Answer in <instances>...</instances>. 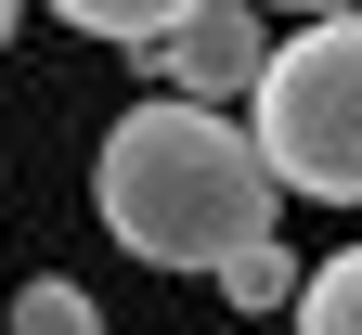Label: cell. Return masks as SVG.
Instances as JSON below:
<instances>
[{"instance_id": "4", "label": "cell", "mask_w": 362, "mask_h": 335, "mask_svg": "<svg viewBox=\"0 0 362 335\" xmlns=\"http://www.w3.org/2000/svg\"><path fill=\"white\" fill-rule=\"evenodd\" d=\"M285 322H298V335H362V245H337L324 271H298Z\"/></svg>"}, {"instance_id": "8", "label": "cell", "mask_w": 362, "mask_h": 335, "mask_svg": "<svg viewBox=\"0 0 362 335\" xmlns=\"http://www.w3.org/2000/svg\"><path fill=\"white\" fill-rule=\"evenodd\" d=\"M0 52H13V0H0Z\"/></svg>"}, {"instance_id": "2", "label": "cell", "mask_w": 362, "mask_h": 335, "mask_svg": "<svg viewBox=\"0 0 362 335\" xmlns=\"http://www.w3.org/2000/svg\"><path fill=\"white\" fill-rule=\"evenodd\" d=\"M246 155L272 168V194H324L362 207V13H310L272 26L259 90H246Z\"/></svg>"}, {"instance_id": "1", "label": "cell", "mask_w": 362, "mask_h": 335, "mask_svg": "<svg viewBox=\"0 0 362 335\" xmlns=\"http://www.w3.org/2000/svg\"><path fill=\"white\" fill-rule=\"evenodd\" d=\"M90 207H104V232H117L143 271H220V258L272 245V219H285L272 168L246 155V129L168 104V90L104 129V155H90Z\"/></svg>"}, {"instance_id": "7", "label": "cell", "mask_w": 362, "mask_h": 335, "mask_svg": "<svg viewBox=\"0 0 362 335\" xmlns=\"http://www.w3.org/2000/svg\"><path fill=\"white\" fill-rule=\"evenodd\" d=\"M207 284H220L233 310H285V297H298V258H285V232H272V245H246V258H220Z\"/></svg>"}, {"instance_id": "5", "label": "cell", "mask_w": 362, "mask_h": 335, "mask_svg": "<svg viewBox=\"0 0 362 335\" xmlns=\"http://www.w3.org/2000/svg\"><path fill=\"white\" fill-rule=\"evenodd\" d=\"M0 335H104V310H90V284L26 271V284H13V310H0Z\"/></svg>"}, {"instance_id": "6", "label": "cell", "mask_w": 362, "mask_h": 335, "mask_svg": "<svg viewBox=\"0 0 362 335\" xmlns=\"http://www.w3.org/2000/svg\"><path fill=\"white\" fill-rule=\"evenodd\" d=\"M65 26L78 39H104V52H168V0H65Z\"/></svg>"}, {"instance_id": "3", "label": "cell", "mask_w": 362, "mask_h": 335, "mask_svg": "<svg viewBox=\"0 0 362 335\" xmlns=\"http://www.w3.org/2000/svg\"><path fill=\"white\" fill-rule=\"evenodd\" d=\"M259 52H272V26H259V13H233V0H194V13H168V52H156V78H168V104L233 116L246 90H259Z\"/></svg>"}]
</instances>
